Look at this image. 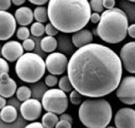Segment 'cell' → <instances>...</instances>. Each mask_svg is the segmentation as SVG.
I'll return each instance as SVG.
<instances>
[{
  "instance_id": "cell-1",
  "label": "cell",
  "mask_w": 135,
  "mask_h": 128,
  "mask_svg": "<svg viewBox=\"0 0 135 128\" xmlns=\"http://www.w3.org/2000/svg\"><path fill=\"white\" fill-rule=\"evenodd\" d=\"M122 74L120 58L111 48L97 43L79 48L67 66L73 88L88 97H102L114 91Z\"/></svg>"
},
{
  "instance_id": "cell-2",
  "label": "cell",
  "mask_w": 135,
  "mask_h": 128,
  "mask_svg": "<svg viewBox=\"0 0 135 128\" xmlns=\"http://www.w3.org/2000/svg\"><path fill=\"white\" fill-rule=\"evenodd\" d=\"M49 20L63 33H74L88 24L91 8L88 0H50Z\"/></svg>"
},
{
  "instance_id": "cell-3",
  "label": "cell",
  "mask_w": 135,
  "mask_h": 128,
  "mask_svg": "<svg viewBox=\"0 0 135 128\" xmlns=\"http://www.w3.org/2000/svg\"><path fill=\"white\" fill-rule=\"evenodd\" d=\"M128 26L127 14L120 9L113 8L102 12L95 33L105 42L118 44L127 37Z\"/></svg>"
},
{
  "instance_id": "cell-4",
  "label": "cell",
  "mask_w": 135,
  "mask_h": 128,
  "mask_svg": "<svg viewBox=\"0 0 135 128\" xmlns=\"http://www.w3.org/2000/svg\"><path fill=\"white\" fill-rule=\"evenodd\" d=\"M78 116L80 122L86 127L104 128L110 123L113 110L107 100L91 97L80 104Z\"/></svg>"
},
{
  "instance_id": "cell-5",
  "label": "cell",
  "mask_w": 135,
  "mask_h": 128,
  "mask_svg": "<svg viewBox=\"0 0 135 128\" xmlns=\"http://www.w3.org/2000/svg\"><path fill=\"white\" fill-rule=\"evenodd\" d=\"M46 63L39 54L24 53L16 61V73L21 81L26 83L39 81L46 72Z\"/></svg>"
},
{
  "instance_id": "cell-6",
  "label": "cell",
  "mask_w": 135,
  "mask_h": 128,
  "mask_svg": "<svg viewBox=\"0 0 135 128\" xmlns=\"http://www.w3.org/2000/svg\"><path fill=\"white\" fill-rule=\"evenodd\" d=\"M41 103L46 111L61 114L66 110L69 102L65 91L60 88H52L44 93Z\"/></svg>"
},
{
  "instance_id": "cell-7",
  "label": "cell",
  "mask_w": 135,
  "mask_h": 128,
  "mask_svg": "<svg viewBox=\"0 0 135 128\" xmlns=\"http://www.w3.org/2000/svg\"><path fill=\"white\" fill-rule=\"evenodd\" d=\"M116 96L125 104H135V77L127 76L120 81L116 91Z\"/></svg>"
},
{
  "instance_id": "cell-8",
  "label": "cell",
  "mask_w": 135,
  "mask_h": 128,
  "mask_svg": "<svg viewBox=\"0 0 135 128\" xmlns=\"http://www.w3.org/2000/svg\"><path fill=\"white\" fill-rule=\"evenodd\" d=\"M68 58L60 52L50 53L46 58L45 63L47 71L54 75H61L67 70Z\"/></svg>"
},
{
  "instance_id": "cell-9",
  "label": "cell",
  "mask_w": 135,
  "mask_h": 128,
  "mask_svg": "<svg viewBox=\"0 0 135 128\" xmlns=\"http://www.w3.org/2000/svg\"><path fill=\"white\" fill-rule=\"evenodd\" d=\"M16 20L10 12L0 10V41L12 37L16 29Z\"/></svg>"
},
{
  "instance_id": "cell-10",
  "label": "cell",
  "mask_w": 135,
  "mask_h": 128,
  "mask_svg": "<svg viewBox=\"0 0 135 128\" xmlns=\"http://www.w3.org/2000/svg\"><path fill=\"white\" fill-rule=\"evenodd\" d=\"M42 105L41 102L34 98H30L22 103L20 113L26 120H36L41 116Z\"/></svg>"
},
{
  "instance_id": "cell-11",
  "label": "cell",
  "mask_w": 135,
  "mask_h": 128,
  "mask_svg": "<svg viewBox=\"0 0 135 128\" xmlns=\"http://www.w3.org/2000/svg\"><path fill=\"white\" fill-rule=\"evenodd\" d=\"M120 58L125 70L135 74V42L125 44L120 49Z\"/></svg>"
},
{
  "instance_id": "cell-12",
  "label": "cell",
  "mask_w": 135,
  "mask_h": 128,
  "mask_svg": "<svg viewBox=\"0 0 135 128\" xmlns=\"http://www.w3.org/2000/svg\"><path fill=\"white\" fill-rule=\"evenodd\" d=\"M114 124L117 128H135V110L120 108L115 114Z\"/></svg>"
},
{
  "instance_id": "cell-13",
  "label": "cell",
  "mask_w": 135,
  "mask_h": 128,
  "mask_svg": "<svg viewBox=\"0 0 135 128\" xmlns=\"http://www.w3.org/2000/svg\"><path fill=\"white\" fill-rule=\"evenodd\" d=\"M24 48L22 44L17 41H9L5 43L2 48V57L8 62H14L23 54Z\"/></svg>"
},
{
  "instance_id": "cell-14",
  "label": "cell",
  "mask_w": 135,
  "mask_h": 128,
  "mask_svg": "<svg viewBox=\"0 0 135 128\" xmlns=\"http://www.w3.org/2000/svg\"><path fill=\"white\" fill-rule=\"evenodd\" d=\"M16 90V82L10 77L8 73H2L0 76V95L6 98H9L14 95Z\"/></svg>"
},
{
  "instance_id": "cell-15",
  "label": "cell",
  "mask_w": 135,
  "mask_h": 128,
  "mask_svg": "<svg viewBox=\"0 0 135 128\" xmlns=\"http://www.w3.org/2000/svg\"><path fill=\"white\" fill-rule=\"evenodd\" d=\"M14 16L16 22L21 26H27L30 25L34 19L33 12L27 6H22L16 9Z\"/></svg>"
},
{
  "instance_id": "cell-16",
  "label": "cell",
  "mask_w": 135,
  "mask_h": 128,
  "mask_svg": "<svg viewBox=\"0 0 135 128\" xmlns=\"http://www.w3.org/2000/svg\"><path fill=\"white\" fill-rule=\"evenodd\" d=\"M93 41V34L88 29H81L74 32L72 36V42L76 48H80L90 44Z\"/></svg>"
},
{
  "instance_id": "cell-17",
  "label": "cell",
  "mask_w": 135,
  "mask_h": 128,
  "mask_svg": "<svg viewBox=\"0 0 135 128\" xmlns=\"http://www.w3.org/2000/svg\"><path fill=\"white\" fill-rule=\"evenodd\" d=\"M17 110L12 105H6L2 109H1L0 118L5 123H12L17 118Z\"/></svg>"
},
{
  "instance_id": "cell-18",
  "label": "cell",
  "mask_w": 135,
  "mask_h": 128,
  "mask_svg": "<svg viewBox=\"0 0 135 128\" xmlns=\"http://www.w3.org/2000/svg\"><path fill=\"white\" fill-rule=\"evenodd\" d=\"M57 45L58 43L56 39L54 38V36H50V35L44 37L40 42V47L42 50L47 53L53 52L56 49Z\"/></svg>"
},
{
  "instance_id": "cell-19",
  "label": "cell",
  "mask_w": 135,
  "mask_h": 128,
  "mask_svg": "<svg viewBox=\"0 0 135 128\" xmlns=\"http://www.w3.org/2000/svg\"><path fill=\"white\" fill-rule=\"evenodd\" d=\"M59 118L57 117L56 114L53 112H49L46 113L42 118V124H43V127L46 128L55 127L56 124L59 121Z\"/></svg>"
},
{
  "instance_id": "cell-20",
  "label": "cell",
  "mask_w": 135,
  "mask_h": 128,
  "mask_svg": "<svg viewBox=\"0 0 135 128\" xmlns=\"http://www.w3.org/2000/svg\"><path fill=\"white\" fill-rule=\"evenodd\" d=\"M33 15H34V19H36V21H39L41 23H43V22L45 23V22H47V21L49 20L48 10L44 6L38 5V7H36L34 9Z\"/></svg>"
},
{
  "instance_id": "cell-21",
  "label": "cell",
  "mask_w": 135,
  "mask_h": 128,
  "mask_svg": "<svg viewBox=\"0 0 135 128\" xmlns=\"http://www.w3.org/2000/svg\"><path fill=\"white\" fill-rule=\"evenodd\" d=\"M16 97L20 101H25L31 97L32 91L27 86H21L16 90Z\"/></svg>"
},
{
  "instance_id": "cell-22",
  "label": "cell",
  "mask_w": 135,
  "mask_h": 128,
  "mask_svg": "<svg viewBox=\"0 0 135 128\" xmlns=\"http://www.w3.org/2000/svg\"><path fill=\"white\" fill-rule=\"evenodd\" d=\"M58 85L59 87L66 93H70L73 89V87L70 81L68 75H65L60 79Z\"/></svg>"
},
{
  "instance_id": "cell-23",
  "label": "cell",
  "mask_w": 135,
  "mask_h": 128,
  "mask_svg": "<svg viewBox=\"0 0 135 128\" xmlns=\"http://www.w3.org/2000/svg\"><path fill=\"white\" fill-rule=\"evenodd\" d=\"M30 32L34 36H38V37L42 36L45 32V26L41 22L39 21L34 22L33 24H32Z\"/></svg>"
},
{
  "instance_id": "cell-24",
  "label": "cell",
  "mask_w": 135,
  "mask_h": 128,
  "mask_svg": "<svg viewBox=\"0 0 135 128\" xmlns=\"http://www.w3.org/2000/svg\"><path fill=\"white\" fill-rule=\"evenodd\" d=\"M30 35V31L26 26H21L16 31V37L18 39L24 41L29 38Z\"/></svg>"
},
{
  "instance_id": "cell-25",
  "label": "cell",
  "mask_w": 135,
  "mask_h": 128,
  "mask_svg": "<svg viewBox=\"0 0 135 128\" xmlns=\"http://www.w3.org/2000/svg\"><path fill=\"white\" fill-rule=\"evenodd\" d=\"M82 94L76 90H73L70 94V101L73 105H80L82 103Z\"/></svg>"
},
{
  "instance_id": "cell-26",
  "label": "cell",
  "mask_w": 135,
  "mask_h": 128,
  "mask_svg": "<svg viewBox=\"0 0 135 128\" xmlns=\"http://www.w3.org/2000/svg\"><path fill=\"white\" fill-rule=\"evenodd\" d=\"M90 8L95 12H103L104 10L103 0H90Z\"/></svg>"
},
{
  "instance_id": "cell-27",
  "label": "cell",
  "mask_w": 135,
  "mask_h": 128,
  "mask_svg": "<svg viewBox=\"0 0 135 128\" xmlns=\"http://www.w3.org/2000/svg\"><path fill=\"white\" fill-rule=\"evenodd\" d=\"M45 84L46 85L49 87H52L56 85V84L58 83V78L56 75H47L46 77H45Z\"/></svg>"
},
{
  "instance_id": "cell-28",
  "label": "cell",
  "mask_w": 135,
  "mask_h": 128,
  "mask_svg": "<svg viewBox=\"0 0 135 128\" xmlns=\"http://www.w3.org/2000/svg\"><path fill=\"white\" fill-rule=\"evenodd\" d=\"M60 32L52 23H47L46 25H45V33L47 35H50V36H56L58 32Z\"/></svg>"
},
{
  "instance_id": "cell-29",
  "label": "cell",
  "mask_w": 135,
  "mask_h": 128,
  "mask_svg": "<svg viewBox=\"0 0 135 128\" xmlns=\"http://www.w3.org/2000/svg\"><path fill=\"white\" fill-rule=\"evenodd\" d=\"M22 44L24 50L26 52H32L35 48V42L31 38H27L24 40Z\"/></svg>"
},
{
  "instance_id": "cell-30",
  "label": "cell",
  "mask_w": 135,
  "mask_h": 128,
  "mask_svg": "<svg viewBox=\"0 0 135 128\" xmlns=\"http://www.w3.org/2000/svg\"><path fill=\"white\" fill-rule=\"evenodd\" d=\"M9 65L7 62V60L5 58H0V76L2 73H9Z\"/></svg>"
},
{
  "instance_id": "cell-31",
  "label": "cell",
  "mask_w": 135,
  "mask_h": 128,
  "mask_svg": "<svg viewBox=\"0 0 135 128\" xmlns=\"http://www.w3.org/2000/svg\"><path fill=\"white\" fill-rule=\"evenodd\" d=\"M11 0H0V10H7L11 7Z\"/></svg>"
},
{
  "instance_id": "cell-32",
  "label": "cell",
  "mask_w": 135,
  "mask_h": 128,
  "mask_svg": "<svg viewBox=\"0 0 135 128\" xmlns=\"http://www.w3.org/2000/svg\"><path fill=\"white\" fill-rule=\"evenodd\" d=\"M56 128H71L72 127V124L68 122V121H66V120H60L58 121V123L56 124Z\"/></svg>"
},
{
  "instance_id": "cell-33",
  "label": "cell",
  "mask_w": 135,
  "mask_h": 128,
  "mask_svg": "<svg viewBox=\"0 0 135 128\" xmlns=\"http://www.w3.org/2000/svg\"><path fill=\"white\" fill-rule=\"evenodd\" d=\"M115 0H103V5H104V9H110L114 8Z\"/></svg>"
},
{
  "instance_id": "cell-34",
  "label": "cell",
  "mask_w": 135,
  "mask_h": 128,
  "mask_svg": "<svg viewBox=\"0 0 135 128\" xmlns=\"http://www.w3.org/2000/svg\"><path fill=\"white\" fill-rule=\"evenodd\" d=\"M100 17H101V15H100V13L94 12L93 14H91L90 20L91 21V22H93L94 24H96V23H98L100 21Z\"/></svg>"
},
{
  "instance_id": "cell-35",
  "label": "cell",
  "mask_w": 135,
  "mask_h": 128,
  "mask_svg": "<svg viewBox=\"0 0 135 128\" xmlns=\"http://www.w3.org/2000/svg\"><path fill=\"white\" fill-rule=\"evenodd\" d=\"M127 35L132 38H135V24H132L128 26L127 29Z\"/></svg>"
},
{
  "instance_id": "cell-36",
  "label": "cell",
  "mask_w": 135,
  "mask_h": 128,
  "mask_svg": "<svg viewBox=\"0 0 135 128\" xmlns=\"http://www.w3.org/2000/svg\"><path fill=\"white\" fill-rule=\"evenodd\" d=\"M59 119H60V120H62L68 121V122L73 124V118H72V117H71L70 114H64V113H62V114H60Z\"/></svg>"
},
{
  "instance_id": "cell-37",
  "label": "cell",
  "mask_w": 135,
  "mask_h": 128,
  "mask_svg": "<svg viewBox=\"0 0 135 128\" xmlns=\"http://www.w3.org/2000/svg\"><path fill=\"white\" fill-rule=\"evenodd\" d=\"M26 128H42L43 127V124L40 123V122H32L31 124L26 125Z\"/></svg>"
},
{
  "instance_id": "cell-38",
  "label": "cell",
  "mask_w": 135,
  "mask_h": 128,
  "mask_svg": "<svg viewBox=\"0 0 135 128\" xmlns=\"http://www.w3.org/2000/svg\"><path fill=\"white\" fill-rule=\"evenodd\" d=\"M28 1L36 5H43L46 3H47L50 0H28Z\"/></svg>"
},
{
  "instance_id": "cell-39",
  "label": "cell",
  "mask_w": 135,
  "mask_h": 128,
  "mask_svg": "<svg viewBox=\"0 0 135 128\" xmlns=\"http://www.w3.org/2000/svg\"><path fill=\"white\" fill-rule=\"evenodd\" d=\"M6 105V98L0 95V110Z\"/></svg>"
},
{
  "instance_id": "cell-40",
  "label": "cell",
  "mask_w": 135,
  "mask_h": 128,
  "mask_svg": "<svg viewBox=\"0 0 135 128\" xmlns=\"http://www.w3.org/2000/svg\"><path fill=\"white\" fill-rule=\"evenodd\" d=\"M12 2L15 5H17V6H20L22 5V4L25 3L26 0H11Z\"/></svg>"
},
{
  "instance_id": "cell-41",
  "label": "cell",
  "mask_w": 135,
  "mask_h": 128,
  "mask_svg": "<svg viewBox=\"0 0 135 128\" xmlns=\"http://www.w3.org/2000/svg\"><path fill=\"white\" fill-rule=\"evenodd\" d=\"M128 1H130V2H135V0H128Z\"/></svg>"
}]
</instances>
